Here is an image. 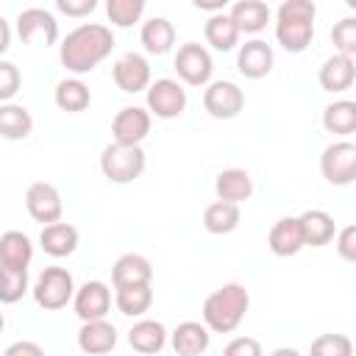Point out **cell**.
<instances>
[{
    "label": "cell",
    "instance_id": "9c48e42d",
    "mask_svg": "<svg viewBox=\"0 0 356 356\" xmlns=\"http://www.w3.org/2000/svg\"><path fill=\"white\" fill-rule=\"evenodd\" d=\"M17 33L28 44H53L58 39V22L44 8H25L17 14Z\"/></svg>",
    "mask_w": 356,
    "mask_h": 356
},
{
    "label": "cell",
    "instance_id": "83f0119b",
    "mask_svg": "<svg viewBox=\"0 0 356 356\" xmlns=\"http://www.w3.org/2000/svg\"><path fill=\"white\" fill-rule=\"evenodd\" d=\"M206 42H209L214 50H220V53L236 47V42H239V28H236V22L231 19V14L222 11V14H211V17H209V22H206Z\"/></svg>",
    "mask_w": 356,
    "mask_h": 356
},
{
    "label": "cell",
    "instance_id": "e0dca14e",
    "mask_svg": "<svg viewBox=\"0 0 356 356\" xmlns=\"http://www.w3.org/2000/svg\"><path fill=\"white\" fill-rule=\"evenodd\" d=\"M150 278H153V267H150V261H147L142 253H122V256L114 261V270H111L114 289L150 284Z\"/></svg>",
    "mask_w": 356,
    "mask_h": 356
},
{
    "label": "cell",
    "instance_id": "f6af8a7d",
    "mask_svg": "<svg viewBox=\"0 0 356 356\" xmlns=\"http://www.w3.org/2000/svg\"><path fill=\"white\" fill-rule=\"evenodd\" d=\"M270 356H300L295 348H278V350H273Z\"/></svg>",
    "mask_w": 356,
    "mask_h": 356
},
{
    "label": "cell",
    "instance_id": "484cf974",
    "mask_svg": "<svg viewBox=\"0 0 356 356\" xmlns=\"http://www.w3.org/2000/svg\"><path fill=\"white\" fill-rule=\"evenodd\" d=\"M231 19L236 22V28H239V33L245 31V33H259L264 25H267V19H270V8H267V3H261V0H239V3H234L231 6Z\"/></svg>",
    "mask_w": 356,
    "mask_h": 356
},
{
    "label": "cell",
    "instance_id": "8d00e7d4",
    "mask_svg": "<svg viewBox=\"0 0 356 356\" xmlns=\"http://www.w3.org/2000/svg\"><path fill=\"white\" fill-rule=\"evenodd\" d=\"M28 289V270H14V267H3V289H0V300L3 303H17Z\"/></svg>",
    "mask_w": 356,
    "mask_h": 356
},
{
    "label": "cell",
    "instance_id": "cb8c5ba5",
    "mask_svg": "<svg viewBox=\"0 0 356 356\" xmlns=\"http://www.w3.org/2000/svg\"><path fill=\"white\" fill-rule=\"evenodd\" d=\"M209 348V328L203 323L186 320L172 331V350L178 356H200Z\"/></svg>",
    "mask_w": 356,
    "mask_h": 356
},
{
    "label": "cell",
    "instance_id": "1f68e13d",
    "mask_svg": "<svg viewBox=\"0 0 356 356\" xmlns=\"http://www.w3.org/2000/svg\"><path fill=\"white\" fill-rule=\"evenodd\" d=\"M203 225L211 234H231L239 225V206L236 203H225V200H214L203 211Z\"/></svg>",
    "mask_w": 356,
    "mask_h": 356
},
{
    "label": "cell",
    "instance_id": "b9f144b4",
    "mask_svg": "<svg viewBox=\"0 0 356 356\" xmlns=\"http://www.w3.org/2000/svg\"><path fill=\"white\" fill-rule=\"evenodd\" d=\"M3 356H44V350L36 342H31V339H19V342L8 345Z\"/></svg>",
    "mask_w": 356,
    "mask_h": 356
},
{
    "label": "cell",
    "instance_id": "44dd1931",
    "mask_svg": "<svg viewBox=\"0 0 356 356\" xmlns=\"http://www.w3.org/2000/svg\"><path fill=\"white\" fill-rule=\"evenodd\" d=\"M39 242H42V250L47 256H70L75 248H78V228L70 225V222H53V225H44L42 234H39Z\"/></svg>",
    "mask_w": 356,
    "mask_h": 356
},
{
    "label": "cell",
    "instance_id": "f1b7e54d",
    "mask_svg": "<svg viewBox=\"0 0 356 356\" xmlns=\"http://www.w3.org/2000/svg\"><path fill=\"white\" fill-rule=\"evenodd\" d=\"M323 128L328 134H353L356 131V103L353 100H334L323 108Z\"/></svg>",
    "mask_w": 356,
    "mask_h": 356
},
{
    "label": "cell",
    "instance_id": "4dcf8cb0",
    "mask_svg": "<svg viewBox=\"0 0 356 356\" xmlns=\"http://www.w3.org/2000/svg\"><path fill=\"white\" fill-rule=\"evenodd\" d=\"M33 131V117L25 106L3 103L0 106V134L6 139H25Z\"/></svg>",
    "mask_w": 356,
    "mask_h": 356
},
{
    "label": "cell",
    "instance_id": "8992f818",
    "mask_svg": "<svg viewBox=\"0 0 356 356\" xmlns=\"http://www.w3.org/2000/svg\"><path fill=\"white\" fill-rule=\"evenodd\" d=\"M320 172L334 186H348L356 181V145L334 142L320 156Z\"/></svg>",
    "mask_w": 356,
    "mask_h": 356
},
{
    "label": "cell",
    "instance_id": "e575fe53",
    "mask_svg": "<svg viewBox=\"0 0 356 356\" xmlns=\"http://www.w3.org/2000/svg\"><path fill=\"white\" fill-rule=\"evenodd\" d=\"M312 356H353V342L345 334H320L312 342Z\"/></svg>",
    "mask_w": 356,
    "mask_h": 356
},
{
    "label": "cell",
    "instance_id": "74e56055",
    "mask_svg": "<svg viewBox=\"0 0 356 356\" xmlns=\"http://www.w3.org/2000/svg\"><path fill=\"white\" fill-rule=\"evenodd\" d=\"M19 89V70L11 61H0V100L8 103Z\"/></svg>",
    "mask_w": 356,
    "mask_h": 356
},
{
    "label": "cell",
    "instance_id": "60d3db41",
    "mask_svg": "<svg viewBox=\"0 0 356 356\" xmlns=\"http://www.w3.org/2000/svg\"><path fill=\"white\" fill-rule=\"evenodd\" d=\"M56 8L64 11L67 17H83V14H92L97 3L95 0H56Z\"/></svg>",
    "mask_w": 356,
    "mask_h": 356
},
{
    "label": "cell",
    "instance_id": "5bb4252c",
    "mask_svg": "<svg viewBox=\"0 0 356 356\" xmlns=\"http://www.w3.org/2000/svg\"><path fill=\"white\" fill-rule=\"evenodd\" d=\"M108 309H111V292H108V286L103 281H86L75 292V314L83 323L106 320Z\"/></svg>",
    "mask_w": 356,
    "mask_h": 356
},
{
    "label": "cell",
    "instance_id": "7a4b0ae2",
    "mask_svg": "<svg viewBox=\"0 0 356 356\" xmlns=\"http://www.w3.org/2000/svg\"><path fill=\"white\" fill-rule=\"evenodd\" d=\"M314 3L312 0H286L275 14V39L286 53H303L314 36Z\"/></svg>",
    "mask_w": 356,
    "mask_h": 356
},
{
    "label": "cell",
    "instance_id": "ac0fdd59",
    "mask_svg": "<svg viewBox=\"0 0 356 356\" xmlns=\"http://www.w3.org/2000/svg\"><path fill=\"white\" fill-rule=\"evenodd\" d=\"M317 81H320V86L325 92H345V89H350L353 81H356V64H353V58L350 56H342V53L325 58L323 67H320Z\"/></svg>",
    "mask_w": 356,
    "mask_h": 356
},
{
    "label": "cell",
    "instance_id": "d4e9b609",
    "mask_svg": "<svg viewBox=\"0 0 356 356\" xmlns=\"http://www.w3.org/2000/svg\"><path fill=\"white\" fill-rule=\"evenodd\" d=\"M300 228H303L306 245H312V248L328 245V242L334 239V231H337L334 217H331L328 211H323V209H309V211H303V214H300Z\"/></svg>",
    "mask_w": 356,
    "mask_h": 356
},
{
    "label": "cell",
    "instance_id": "d6a6232c",
    "mask_svg": "<svg viewBox=\"0 0 356 356\" xmlns=\"http://www.w3.org/2000/svg\"><path fill=\"white\" fill-rule=\"evenodd\" d=\"M117 309L122 312V314H128V317H139V314H145L147 309H150V303H153V289H150V284H139V286H122V289H117Z\"/></svg>",
    "mask_w": 356,
    "mask_h": 356
},
{
    "label": "cell",
    "instance_id": "52a82bcc",
    "mask_svg": "<svg viewBox=\"0 0 356 356\" xmlns=\"http://www.w3.org/2000/svg\"><path fill=\"white\" fill-rule=\"evenodd\" d=\"M211 70H214V64H211V56H209V50H206L203 44L186 42V44L178 47V53H175V72H178V78H184L189 86H203V83H209Z\"/></svg>",
    "mask_w": 356,
    "mask_h": 356
},
{
    "label": "cell",
    "instance_id": "5b68a950",
    "mask_svg": "<svg viewBox=\"0 0 356 356\" xmlns=\"http://www.w3.org/2000/svg\"><path fill=\"white\" fill-rule=\"evenodd\" d=\"M72 292H75V284L64 267H44L33 284V300L47 312L64 309L70 303Z\"/></svg>",
    "mask_w": 356,
    "mask_h": 356
},
{
    "label": "cell",
    "instance_id": "30bf717a",
    "mask_svg": "<svg viewBox=\"0 0 356 356\" xmlns=\"http://www.w3.org/2000/svg\"><path fill=\"white\" fill-rule=\"evenodd\" d=\"M25 206H28V214L36 222H44V225L58 222L61 220V211H64V203H61L58 189L53 184H47V181H36V184L28 186Z\"/></svg>",
    "mask_w": 356,
    "mask_h": 356
},
{
    "label": "cell",
    "instance_id": "836d02e7",
    "mask_svg": "<svg viewBox=\"0 0 356 356\" xmlns=\"http://www.w3.org/2000/svg\"><path fill=\"white\" fill-rule=\"evenodd\" d=\"M145 11V0H108L106 3V14L117 28H131L134 22H139Z\"/></svg>",
    "mask_w": 356,
    "mask_h": 356
},
{
    "label": "cell",
    "instance_id": "9a60e30c",
    "mask_svg": "<svg viewBox=\"0 0 356 356\" xmlns=\"http://www.w3.org/2000/svg\"><path fill=\"white\" fill-rule=\"evenodd\" d=\"M236 67L245 78H264L270 75L273 70V47L261 39H250L239 47V56H236Z\"/></svg>",
    "mask_w": 356,
    "mask_h": 356
},
{
    "label": "cell",
    "instance_id": "d590c367",
    "mask_svg": "<svg viewBox=\"0 0 356 356\" xmlns=\"http://www.w3.org/2000/svg\"><path fill=\"white\" fill-rule=\"evenodd\" d=\"M331 42L342 56H356V17H342L331 28Z\"/></svg>",
    "mask_w": 356,
    "mask_h": 356
},
{
    "label": "cell",
    "instance_id": "ba28073f",
    "mask_svg": "<svg viewBox=\"0 0 356 356\" xmlns=\"http://www.w3.org/2000/svg\"><path fill=\"white\" fill-rule=\"evenodd\" d=\"M147 108L161 120L181 117L186 108V89L172 78H159L147 89Z\"/></svg>",
    "mask_w": 356,
    "mask_h": 356
},
{
    "label": "cell",
    "instance_id": "7402d4cb",
    "mask_svg": "<svg viewBox=\"0 0 356 356\" xmlns=\"http://www.w3.org/2000/svg\"><path fill=\"white\" fill-rule=\"evenodd\" d=\"M33 259V245L22 231H6L0 236V267L28 270Z\"/></svg>",
    "mask_w": 356,
    "mask_h": 356
},
{
    "label": "cell",
    "instance_id": "2e32d148",
    "mask_svg": "<svg viewBox=\"0 0 356 356\" xmlns=\"http://www.w3.org/2000/svg\"><path fill=\"white\" fill-rule=\"evenodd\" d=\"M267 245L275 256H295L306 239H303V228H300V217H281L270 234H267Z\"/></svg>",
    "mask_w": 356,
    "mask_h": 356
},
{
    "label": "cell",
    "instance_id": "ab89813d",
    "mask_svg": "<svg viewBox=\"0 0 356 356\" xmlns=\"http://www.w3.org/2000/svg\"><path fill=\"white\" fill-rule=\"evenodd\" d=\"M337 250L345 261H356V225H345L337 234Z\"/></svg>",
    "mask_w": 356,
    "mask_h": 356
},
{
    "label": "cell",
    "instance_id": "603a6c76",
    "mask_svg": "<svg viewBox=\"0 0 356 356\" xmlns=\"http://www.w3.org/2000/svg\"><path fill=\"white\" fill-rule=\"evenodd\" d=\"M128 342L136 353L142 356H150V353H159L167 342V328L159 323V320H139L134 323V328L128 331Z\"/></svg>",
    "mask_w": 356,
    "mask_h": 356
},
{
    "label": "cell",
    "instance_id": "4316f807",
    "mask_svg": "<svg viewBox=\"0 0 356 356\" xmlns=\"http://www.w3.org/2000/svg\"><path fill=\"white\" fill-rule=\"evenodd\" d=\"M139 39H142V44H145L147 53H153V56H164V53L175 44V28H172L170 19H164V17H153V19H147V22L142 25Z\"/></svg>",
    "mask_w": 356,
    "mask_h": 356
},
{
    "label": "cell",
    "instance_id": "277c9868",
    "mask_svg": "<svg viewBox=\"0 0 356 356\" xmlns=\"http://www.w3.org/2000/svg\"><path fill=\"white\" fill-rule=\"evenodd\" d=\"M100 170L111 184H131L145 172V150L128 145H108L100 153Z\"/></svg>",
    "mask_w": 356,
    "mask_h": 356
},
{
    "label": "cell",
    "instance_id": "6da1fadb",
    "mask_svg": "<svg viewBox=\"0 0 356 356\" xmlns=\"http://www.w3.org/2000/svg\"><path fill=\"white\" fill-rule=\"evenodd\" d=\"M111 47H114L111 28H106L100 22H86V25H78L75 31L67 33L58 56L70 72L83 75V72H92L111 53Z\"/></svg>",
    "mask_w": 356,
    "mask_h": 356
},
{
    "label": "cell",
    "instance_id": "8fae6325",
    "mask_svg": "<svg viewBox=\"0 0 356 356\" xmlns=\"http://www.w3.org/2000/svg\"><path fill=\"white\" fill-rule=\"evenodd\" d=\"M242 106H245V95L231 81H214L203 92V108L214 120H231V117H236L242 111Z\"/></svg>",
    "mask_w": 356,
    "mask_h": 356
},
{
    "label": "cell",
    "instance_id": "7c38bea8",
    "mask_svg": "<svg viewBox=\"0 0 356 356\" xmlns=\"http://www.w3.org/2000/svg\"><path fill=\"white\" fill-rule=\"evenodd\" d=\"M111 134H114L117 145L139 147V142L150 134V114L139 106H125L117 111V117L111 122Z\"/></svg>",
    "mask_w": 356,
    "mask_h": 356
},
{
    "label": "cell",
    "instance_id": "7bdbcfd3",
    "mask_svg": "<svg viewBox=\"0 0 356 356\" xmlns=\"http://www.w3.org/2000/svg\"><path fill=\"white\" fill-rule=\"evenodd\" d=\"M195 6H197V8H209V11H217V14H222V8H225V0H195Z\"/></svg>",
    "mask_w": 356,
    "mask_h": 356
},
{
    "label": "cell",
    "instance_id": "3957f363",
    "mask_svg": "<svg viewBox=\"0 0 356 356\" xmlns=\"http://www.w3.org/2000/svg\"><path fill=\"white\" fill-rule=\"evenodd\" d=\"M250 306V295L242 284H225L203 300V323L214 334H231Z\"/></svg>",
    "mask_w": 356,
    "mask_h": 356
},
{
    "label": "cell",
    "instance_id": "f35d334b",
    "mask_svg": "<svg viewBox=\"0 0 356 356\" xmlns=\"http://www.w3.org/2000/svg\"><path fill=\"white\" fill-rule=\"evenodd\" d=\"M222 356H261V345L253 337H236L225 345Z\"/></svg>",
    "mask_w": 356,
    "mask_h": 356
},
{
    "label": "cell",
    "instance_id": "ffe728a7",
    "mask_svg": "<svg viewBox=\"0 0 356 356\" xmlns=\"http://www.w3.org/2000/svg\"><path fill=\"white\" fill-rule=\"evenodd\" d=\"M214 192H217V200L239 203V200H248V197L253 195V181H250L248 170L231 167V170H222V172L217 175Z\"/></svg>",
    "mask_w": 356,
    "mask_h": 356
},
{
    "label": "cell",
    "instance_id": "4fadbf2b",
    "mask_svg": "<svg viewBox=\"0 0 356 356\" xmlns=\"http://www.w3.org/2000/svg\"><path fill=\"white\" fill-rule=\"evenodd\" d=\"M111 75H114V83H117L122 92H128V95L142 92V89H150V64H147V58L139 56V53H125V56H120V58L114 61Z\"/></svg>",
    "mask_w": 356,
    "mask_h": 356
},
{
    "label": "cell",
    "instance_id": "d6986e66",
    "mask_svg": "<svg viewBox=\"0 0 356 356\" xmlns=\"http://www.w3.org/2000/svg\"><path fill=\"white\" fill-rule=\"evenodd\" d=\"M117 345V328L106 320L83 323L78 331V348L89 356H103Z\"/></svg>",
    "mask_w": 356,
    "mask_h": 356
},
{
    "label": "cell",
    "instance_id": "ee69618b",
    "mask_svg": "<svg viewBox=\"0 0 356 356\" xmlns=\"http://www.w3.org/2000/svg\"><path fill=\"white\" fill-rule=\"evenodd\" d=\"M8 39H11V33H8V22L0 17V53L8 50Z\"/></svg>",
    "mask_w": 356,
    "mask_h": 356
},
{
    "label": "cell",
    "instance_id": "f546056e",
    "mask_svg": "<svg viewBox=\"0 0 356 356\" xmlns=\"http://www.w3.org/2000/svg\"><path fill=\"white\" fill-rule=\"evenodd\" d=\"M92 103V95H89V86L78 78H64L58 81L56 86V106L61 111H70V114H78L83 108H89Z\"/></svg>",
    "mask_w": 356,
    "mask_h": 356
}]
</instances>
